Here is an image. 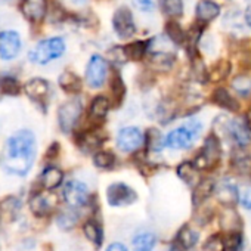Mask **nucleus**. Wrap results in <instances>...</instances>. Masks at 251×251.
I'll use <instances>...</instances> for the list:
<instances>
[{
    "label": "nucleus",
    "instance_id": "40",
    "mask_svg": "<svg viewBox=\"0 0 251 251\" xmlns=\"http://www.w3.org/2000/svg\"><path fill=\"white\" fill-rule=\"evenodd\" d=\"M238 201L241 205L247 210H251V185H244L239 188V197Z\"/></svg>",
    "mask_w": 251,
    "mask_h": 251
},
{
    "label": "nucleus",
    "instance_id": "24",
    "mask_svg": "<svg viewBox=\"0 0 251 251\" xmlns=\"http://www.w3.org/2000/svg\"><path fill=\"white\" fill-rule=\"evenodd\" d=\"M83 232H84L86 238H87L90 242H93L96 247H100V245H102V241H103V232H102L100 225H99L96 220L89 219V220L84 223V226H83Z\"/></svg>",
    "mask_w": 251,
    "mask_h": 251
},
{
    "label": "nucleus",
    "instance_id": "27",
    "mask_svg": "<svg viewBox=\"0 0 251 251\" xmlns=\"http://www.w3.org/2000/svg\"><path fill=\"white\" fill-rule=\"evenodd\" d=\"M177 176L188 185H197L200 182V176H198V169L195 167L194 163H182L177 167Z\"/></svg>",
    "mask_w": 251,
    "mask_h": 251
},
{
    "label": "nucleus",
    "instance_id": "36",
    "mask_svg": "<svg viewBox=\"0 0 251 251\" xmlns=\"http://www.w3.org/2000/svg\"><path fill=\"white\" fill-rule=\"evenodd\" d=\"M222 225L227 232H233L238 230V225H239V216L233 211V210H226L222 216Z\"/></svg>",
    "mask_w": 251,
    "mask_h": 251
},
{
    "label": "nucleus",
    "instance_id": "22",
    "mask_svg": "<svg viewBox=\"0 0 251 251\" xmlns=\"http://www.w3.org/2000/svg\"><path fill=\"white\" fill-rule=\"evenodd\" d=\"M102 141H103V138L99 135V132L92 130V132L81 133L77 139V144L83 151L90 152V151H95L96 148H99L102 145Z\"/></svg>",
    "mask_w": 251,
    "mask_h": 251
},
{
    "label": "nucleus",
    "instance_id": "2",
    "mask_svg": "<svg viewBox=\"0 0 251 251\" xmlns=\"http://www.w3.org/2000/svg\"><path fill=\"white\" fill-rule=\"evenodd\" d=\"M65 52V42L61 37H52L39 42L34 49L28 53V58L33 64L46 65L53 59H58Z\"/></svg>",
    "mask_w": 251,
    "mask_h": 251
},
{
    "label": "nucleus",
    "instance_id": "37",
    "mask_svg": "<svg viewBox=\"0 0 251 251\" xmlns=\"http://www.w3.org/2000/svg\"><path fill=\"white\" fill-rule=\"evenodd\" d=\"M166 31L169 34V37L175 42V43H183L186 40V34L185 31L180 28V25L177 23H167L166 24Z\"/></svg>",
    "mask_w": 251,
    "mask_h": 251
},
{
    "label": "nucleus",
    "instance_id": "33",
    "mask_svg": "<svg viewBox=\"0 0 251 251\" xmlns=\"http://www.w3.org/2000/svg\"><path fill=\"white\" fill-rule=\"evenodd\" d=\"M161 3H163L164 12L172 18H177L183 14V2L182 0H161Z\"/></svg>",
    "mask_w": 251,
    "mask_h": 251
},
{
    "label": "nucleus",
    "instance_id": "30",
    "mask_svg": "<svg viewBox=\"0 0 251 251\" xmlns=\"http://www.w3.org/2000/svg\"><path fill=\"white\" fill-rule=\"evenodd\" d=\"M0 92H2L3 95L17 96L21 92V84L12 75H2L0 77Z\"/></svg>",
    "mask_w": 251,
    "mask_h": 251
},
{
    "label": "nucleus",
    "instance_id": "41",
    "mask_svg": "<svg viewBox=\"0 0 251 251\" xmlns=\"http://www.w3.org/2000/svg\"><path fill=\"white\" fill-rule=\"evenodd\" d=\"M75 220H77V216L71 211L68 213H62L58 219V225L62 227V229H70L75 225Z\"/></svg>",
    "mask_w": 251,
    "mask_h": 251
},
{
    "label": "nucleus",
    "instance_id": "17",
    "mask_svg": "<svg viewBox=\"0 0 251 251\" xmlns=\"http://www.w3.org/2000/svg\"><path fill=\"white\" fill-rule=\"evenodd\" d=\"M229 132L232 139L239 145V147H247L251 142V132L247 127V124L239 120H233L229 124Z\"/></svg>",
    "mask_w": 251,
    "mask_h": 251
},
{
    "label": "nucleus",
    "instance_id": "23",
    "mask_svg": "<svg viewBox=\"0 0 251 251\" xmlns=\"http://www.w3.org/2000/svg\"><path fill=\"white\" fill-rule=\"evenodd\" d=\"M214 189H216V183L211 179H202V180H200L195 185V189H194V197H192L194 204L198 205L202 201H205L208 197H211V194L214 192Z\"/></svg>",
    "mask_w": 251,
    "mask_h": 251
},
{
    "label": "nucleus",
    "instance_id": "25",
    "mask_svg": "<svg viewBox=\"0 0 251 251\" xmlns=\"http://www.w3.org/2000/svg\"><path fill=\"white\" fill-rule=\"evenodd\" d=\"M157 244V236L151 232L138 233L133 238V250L135 251H152Z\"/></svg>",
    "mask_w": 251,
    "mask_h": 251
},
{
    "label": "nucleus",
    "instance_id": "8",
    "mask_svg": "<svg viewBox=\"0 0 251 251\" xmlns=\"http://www.w3.org/2000/svg\"><path fill=\"white\" fill-rule=\"evenodd\" d=\"M144 135L138 127H124L117 135V147L123 152H133L144 144Z\"/></svg>",
    "mask_w": 251,
    "mask_h": 251
},
{
    "label": "nucleus",
    "instance_id": "43",
    "mask_svg": "<svg viewBox=\"0 0 251 251\" xmlns=\"http://www.w3.org/2000/svg\"><path fill=\"white\" fill-rule=\"evenodd\" d=\"M136 5L144 9V11H150L152 8V2L151 0H136Z\"/></svg>",
    "mask_w": 251,
    "mask_h": 251
},
{
    "label": "nucleus",
    "instance_id": "44",
    "mask_svg": "<svg viewBox=\"0 0 251 251\" xmlns=\"http://www.w3.org/2000/svg\"><path fill=\"white\" fill-rule=\"evenodd\" d=\"M245 124H247V127H248L250 132H251V111H248L247 115H245Z\"/></svg>",
    "mask_w": 251,
    "mask_h": 251
},
{
    "label": "nucleus",
    "instance_id": "15",
    "mask_svg": "<svg viewBox=\"0 0 251 251\" xmlns=\"http://www.w3.org/2000/svg\"><path fill=\"white\" fill-rule=\"evenodd\" d=\"M219 201H222L223 204H235L238 202V197H239V188L230 182L229 179H223L219 185H216V189H214Z\"/></svg>",
    "mask_w": 251,
    "mask_h": 251
},
{
    "label": "nucleus",
    "instance_id": "18",
    "mask_svg": "<svg viewBox=\"0 0 251 251\" xmlns=\"http://www.w3.org/2000/svg\"><path fill=\"white\" fill-rule=\"evenodd\" d=\"M21 210V201L15 197H8L0 202V220L14 222Z\"/></svg>",
    "mask_w": 251,
    "mask_h": 251
},
{
    "label": "nucleus",
    "instance_id": "5",
    "mask_svg": "<svg viewBox=\"0 0 251 251\" xmlns=\"http://www.w3.org/2000/svg\"><path fill=\"white\" fill-rule=\"evenodd\" d=\"M80 114H81V102L78 99H71L61 105L58 111V123L64 133H70L73 130L77 120L80 118Z\"/></svg>",
    "mask_w": 251,
    "mask_h": 251
},
{
    "label": "nucleus",
    "instance_id": "7",
    "mask_svg": "<svg viewBox=\"0 0 251 251\" xmlns=\"http://www.w3.org/2000/svg\"><path fill=\"white\" fill-rule=\"evenodd\" d=\"M112 25L115 33L121 37V39H129L135 34L136 31V25L133 21V15L130 12L129 8H120L115 11L114 18H112Z\"/></svg>",
    "mask_w": 251,
    "mask_h": 251
},
{
    "label": "nucleus",
    "instance_id": "42",
    "mask_svg": "<svg viewBox=\"0 0 251 251\" xmlns=\"http://www.w3.org/2000/svg\"><path fill=\"white\" fill-rule=\"evenodd\" d=\"M106 251H129V250L126 248V245L121 244V242H112V244L106 248Z\"/></svg>",
    "mask_w": 251,
    "mask_h": 251
},
{
    "label": "nucleus",
    "instance_id": "47",
    "mask_svg": "<svg viewBox=\"0 0 251 251\" xmlns=\"http://www.w3.org/2000/svg\"><path fill=\"white\" fill-rule=\"evenodd\" d=\"M169 251H183V248H182L180 245H175V247H172Z\"/></svg>",
    "mask_w": 251,
    "mask_h": 251
},
{
    "label": "nucleus",
    "instance_id": "29",
    "mask_svg": "<svg viewBox=\"0 0 251 251\" xmlns=\"http://www.w3.org/2000/svg\"><path fill=\"white\" fill-rule=\"evenodd\" d=\"M175 64V56L170 53H155L150 59V65L157 71H169Z\"/></svg>",
    "mask_w": 251,
    "mask_h": 251
},
{
    "label": "nucleus",
    "instance_id": "20",
    "mask_svg": "<svg viewBox=\"0 0 251 251\" xmlns=\"http://www.w3.org/2000/svg\"><path fill=\"white\" fill-rule=\"evenodd\" d=\"M109 109V100L105 96H96L89 108V118L93 121H102Z\"/></svg>",
    "mask_w": 251,
    "mask_h": 251
},
{
    "label": "nucleus",
    "instance_id": "19",
    "mask_svg": "<svg viewBox=\"0 0 251 251\" xmlns=\"http://www.w3.org/2000/svg\"><path fill=\"white\" fill-rule=\"evenodd\" d=\"M220 14V6L211 0H201L197 6V18L200 23H210Z\"/></svg>",
    "mask_w": 251,
    "mask_h": 251
},
{
    "label": "nucleus",
    "instance_id": "31",
    "mask_svg": "<svg viewBox=\"0 0 251 251\" xmlns=\"http://www.w3.org/2000/svg\"><path fill=\"white\" fill-rule=\"evenodd\" d=\"M147 48H148V42H133L132 45H129L124 49V55L127 59L141 61L147 52Z\"/></svg>",
    "mask_w": 251,
    "mask_h": 251
},
{
    "label": "nucleus",
    "instance_id": "6",
    "mask_svg": "<svg viewBox=\"0 0 251 251\" xmlns=\"http://www.w3.org/2000/svg\"><path fill=\"white\" fill-rule=\"evenodd\" d=\"M138 198L136 192L126 183H112L106 189V201L111 207L130 205Z\"/></svg>",
    "mask_w": 251,
    "mask_h": 251
},
{
    "label": "nucleus",
    "instance_id": "4",
    "mask_svg": "<svg viewBox=\"0 0 251 251\" xmlns=\"http://www.w3.org/2000/svg\"><path fill=\"white\" fill-rule=\"evenodd\" d=\"M220 154H222V150H220V142L219 139L214 136V135H210L205 142H204V147L201 150V152L197 155L194 164L198 170H208V169H213L219 160H220Z\"/></svg>",
    "mask_w": 251,
    "mask_h": 251
},
{
    "label": "nucleus",
    "instance_id": "38",
    "mask_svg": "<svg viewBox=\"0 0 251 251\" xmlns=\"http://www.w3.org/2000/svg\"><path fill=\"white\" fill-rule=\"evenodd\" d=\"M204 251H226V241L220 235H214L204 244Z\"/></svg>",
    "mask_w": 251,
    "mask_h": 251
},
{
    "label": "nucleus",
    "instance_id": "1",
    "mask_svg": "<svg viewBox=\"0 0 251 251\" xmlns=\"http://www.w3.org/2000/svg\"><path fill=\"white\" fill-rule=\"evenodd\" d=\"M36 158V138L30 130H21L6 141L5 169L17 176H25Z\"/></svg>",
    "mask_w": 251,
    "mask_h": 251
},
{
    "label": "nucleus",
    "instance_id": "11",
    "mask_svg": "<svg viewBox=\"0 0 251 251\" xmlns=\"http://www.w3.org/2000/svg\"><path fill=\"white\" fill-rule=\"evenodd\" d=\"M21 37L17 31H3L0 34V58L11 61L21 52Z\"/></svg>",
    "mask_w": 251,
    "mask_h": 251
},
{
    "label": "nucleus",
    "instance_id": "34",
    "mask_svg": "<svg viewBox=\"0 0 251 251\" xmlns=\"http://www.w3.org/2000/svg\"><path fill=\"white\" fill-rule=\"evenodd\" d=\"M229 71H230V64H229L227 61L222 59V61H219V62L213 67V70H211V73H210V80H213V81H220V80H223V78L227 77Z\"/></svg>",
    "mask_w": 251,
    "mask_h": 251
},
{
    "label": "nucleus",
    "instance_id": "28",
    "mask_svg": "<svg viewBox=\"0 0 251 251\" xmlns=\"http://www.w3.org/2000/svg\"><path fill=\"white\" fill-rule=\"evenodd\" d=\"M198 242V233L192 230L189 226H183L177 233V245H180L183 250H191Z\"/></svg>",
    "mask_w": 251,
    "mask_h": 251
},
{
    "label": "nucleus",
    "instance_id": "46",
    "mask_svg": "<svg viewBox=\"0 0 251 251\" xmlns=\"http://www.w3.org/2000/svg\"><path fill=\"white\" fill-rule=\"evenodd\" d=\"M247 24H248V25L251 27V9H250V11L247 12Z\"/></svg>",
    "mask_w": 251,
    "mask_h": 251
},
{
    "label": "nucleus",
    "instance_id": "9",
    "mask_svg": "<svg viewBox=\"0 0 251 251\" xmlns=\"http://www.w3.org/2000/svg\"><path fill=\"white\" fill-rule=\"evenodd\" d=\"M106 70H108L106 61L99 55H93L87 64V68H86L87 84L93 89L100 87L106 78Z\"/></svg>",
    "mask_w": 251,
    "mask_h": 251
},
{
    "label": "nucleus",
    "instance_id": "10",
    "mask_svg": "<svg viewBox=\"0 0 251 251\" xmlns=\"http://www.w3.org/2000/svg\"><path fill=\"white\" fill-rule=\"evenodd\" d=\"M64 200L68 205L71 207H81L87 202L89 200V189L86 186V183L80 182V180H70L62 191Z\"/></svg>",
    "mask_w": 251,
    "mask_h": 251
},
{
    "label": "nucleus",
    "instance_id": "13",
    "mask_svg": "<svg viewBox=\"0 0 251 251\" xmlns=\"http://www.w3.org/2000/svg\"><path fill=\"white\" fill-rule=\"evenodd\" d=\"M23 15L31 23H40L48 12L46 0H23L21 2Z\"/></svg>",
    "mask_w": 251,
    "mask_h": 251
},
{
    "label": "nucleus",
    "instance_id": "45",
    "mask_svg": "<svg viewBox=\"0 0 251 251\" xmlns=\"http://www.w3.org/2000/svg\"><path fill=\"white\" fill-rule=\"evenodd\" d=\"M64 2L71 3V5H75V6H80V5H83L86 2V0H64Z\"/></svg>",
    "mask_w": 251,
    "mask_h": 251
},
{
    "label": "nucleus",
    "instance_id": "16",
    "mask_svg": "<svg viewBox=\"0 0 251 251\" xmlns=\"http://www.w3.org/2000/svg\"><path fill=\"white\" fill-rule=\"evenodd\" d=\"M62 180H64V173L55 166H48L40 175L42 188L46 191H52V189L58 188L62 183Z\"/></svg>",
    "mask_w": 251,
    "mask_h": 251
},
{
    "label": "nucleus",
    "instance_id": "14",
    "mask_svg": "<svg viewBox=\"0 0 251 251\" xmlns=\"http://www.w3.org/2000/svg\"><path fill=\"white\" fill-rule=\"evenodd\" d=\"M25 93L34 102H43L50 93V84L45 78H33L25 84Z\"/></svg>",
    "mask_w": 251,
    "mask_h": 251
},
{
    "label": "nucleus",
    "instance_id": "26",
    "mask_svg": "<svg viewBox=\"0 0 251 251\" xmlns=\"http://www.w3.org/2000/svg\"><path fill=\"white\" fill-rule=\"evenodd\" d=\"M59 86L67 93H77L81 89V80L77 74H74L71 71H65L59 77Z\"/></svg>",
    "mask_w": 251,
    "mask_h": 251
},
{
    "label": "nucleus",
    "instance_id": "35",
    "mask_svg": "<svg viewBox=\"0 0 251 251\" xmlns=\"http://www.w3.org/2000/svg\"><path fill=\"white\" fill-rule=\"evenodd\" d=\"M232 87L241 95V96H248L251 93V78L247 75H238L232 81Z\"/></svg>",
    "mask_w": 251,
    "mask_h": 251
},
{
    "label": "nucleus",
    "instance_id": "21",
    "mask_svg": "<svg viewBox=\"0 0 251 251\" xmlns=\"http://www.w3.org/2000/svg\"><path fill=\"white\" fill-rule=\"evenodd\" d=\"M213 102L225 109H229V111H238L239 108V103L238 100L223 87H219L214 90L213 93Z\"/></svg>",
    "mask_w": 251,
    "mask_h": 251
},
{
    "label": "nucleus",
    "instance_id": "3",
    "mask_svg": "<svg viewBox=\"0 0 251 251\" xmlns=\"http://www.w3.org/2000/svg\"><path fill=\"white\" fill-rule=\"evenodd\" d=\"M202 126L197 120H191L180 127L172 130L166 138V145L172 150H186L200 136Z\"/></svg>",
    "mask_w": 251,
    "mask_h": 251
},
{
    "label": "nucleus",
    "instance_id": "12",
    "mask_svg": "<svg viewBox=\"0 0 251 251\" xmlns=\"http://www.w3.org/2000/svg\"><path fill=\"white\" fill-rule=\"evenodd\" d=\"M58 200L50 192H39L34 194L30 200V210L37 217H45L52 213Z\"/></svg>",
    "mask_w": 251,
    "mask_h": 251
},
{
    "label": "nucleus",
    "instance_id": "39",
    "mask_svg": "<svg viewBox=\"0 0 251 251\" xmlns=\"http://www.w3.org/2000/svg\"><path fill=\"white\" fill-rule=\"evenodd\" d=\"M111 89H112V95L117 99V102L118 100L121 102V99H123V96L126 93V87H124V83H123V80H121V77L118 74H114V77L111 80Z\"/></svg>",
    "mask_w": 251,
    "mask_h": 251
},
{
    "label": "nucleus",
    "instance_id": "32",
    "mask_svg": "<svg viewBox=\"0 0 251 251\" xmlns=\"http://www.w3.org/2000/svg\"><path fill=\"white\" fill-rule=\"evenodd\" d=\"M93 163L96 167L99 169H112L114 164H115V157L112 152H108V151H99L95 154L93 157Z\"/></svg>",
    "mask_w": 251,
    "mask_h": 251
}]
</instances>
